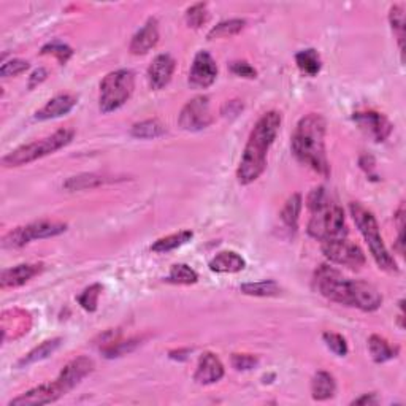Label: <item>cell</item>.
Returning <instances> with one entry per match:
<instances>
[{"label": "cell", "instance_id": "34", "mask_svg": "<svg viewBox=\"0 0 406 406\" xmlns=\"http://www.w3.org/2000/svg\"><path fill=\"white\" fill-rule=\"evenodd\" d=\"M389 21L393 34L397 35V42L400 46V51H403V40H405V13L403 5H393L389 13Z\"/></svg>", "mask_w": 406, "mask_h": 406}, {"label": "cell", "instance_id": "24", "mask_svg": "<svg viewBox=\"0 0 406 406\" xmlns=\"http://www.w3.org/2000/svg\"><path fill=\"white\" fill-rule=\"evenodd\" d=\"M368 349H370L372 359L376 364H384L387 360L395 359L400 353L398 346H392L389 341L379 335H372L368 338Z\"/></svg>", "mask_w": 406, "mask_h": 406}, {"label": "cell", "instance_id": "18", "mask_svg": "<svg viewBox=\"0 0 406 406\" xmlns=\"http://www.w3.org/2000/svg\"><path fill=\"white\" fill-rule=\"evenodd\" d=\"M159 42V24L156 18H149V20L143 24V27L132 37L130 42V53L135 56H143L151 51V49L158 45Z\"/></svg>", "mask_w": 406, "mask_h": 406}, {"label": "cell", "instance_id": "40", "mask_svg": "<svg viewBox=\"0 0 406 406\" xmlns=\"http://www.w3.org/2000/svg\"><path fill=\"white\" fill-rule=\"evenodd\" d=\"M232 367L235 370L248 372L259 364V359L251 354H232Z\"/></svg>", "mask_w": 406, "mask_h": 406}, {"label": "cell", "instance_id": "30", "mask_svg": "<svg viewBox=\"0 0 406 406\" xmlns=\"http://www.w3.org/2000/svg\"><path fill=\"white\" fill-rule=\"evenodd\" d=\"M167 283L170 284H183V286H191L196 284L198 281L197 272L186 264H177L170 268V273L165 278Z\"/></svg>", "mask_w": 406, "mask_h": 406}, {"label": "cell", "instance_id": "45", "mask_svg": "<svg viewBox=\"0 0 406 406\" xmlns=\"http://www.w3.org/2000/svg\"><path fill=\"white\" fill-rule=\"evenodd\" d=\"M378 403V397L374 393H365L359 398H355L351 405H376Z\"/></svg>", "mask_w": 406, "mask_h": 406}, {"label": "cell", "instance_id": "15", "mask_svg": "<svg viewBox=\"0 0 406 406\" xmlns=\"http://www.w3.org/2000/svg\"><path fill=\"white\" fill-rule=\"evenodd\" d=\"M32 326V317L27 311L13 308L2 313V340H16L26 335Z\"/></svg>", "mask_w": 406, "mask_h": 406}, {"label": "cell", "instance_id": "37", "mask_svg": "<svg viewBox=\"0 0 406 406\" xmlns=\"http://www.w3.org/2000/svg\"><path fill=\"white\" fill-rule=\"evenodd\" d=\"M40 54H53L56 59L59 61V64H67L68 59L72 58L73 56V49L65 45V43H61V42H53V43H48V45H45L42 48V51Z\"/></svg>", "mask_w": 406, "mask_h": 406}, {"label": "cell", "instance_id": "43", "mask_svg": "<svg viewBox=\"0 0 406 406\" xmlns=\"http://www.w3.org/2000/svg\"><path fill=\"white\" fill-rule=\"evenodd\" d=\"M329 202V197H327V194L326 191H324V187H315L313 191L310 192V196H308V208L310 211H315L317 210L319 207H322L324 203H327Z\"/></svg>", "mask_w": 406, "mask_h": 406}, {"label": "cell", "instance_id": "42", "mask_svg": "<svg viewBox=\"0 0 406 406\" xmlns=\"http://www.w3.org/2000/svg\"><path fill=\"white\" fill-rule=\"evenodd\" d=\"M230 72L236 77H241V78H248V80H254L258 77V70L253 65H249L248 62L245 61H235L230 64Z\"/></svg>", "mask_w": 406, "mask_h": 406}, {"label": "cell", "instance_id": "11", "mask_svg": "<svg viewBox=\"0 0 406 406\" xmlns=\"http://www.w3.org/2000/svg\"><path fill=\"white\" fill-rule=\"evenodd\" d=\"M92 372H94V360L81 355V357L70 360L64 368H62L61 374L58 376V379H56V384H58L62 395H67L68 392L73 391L75 387H77L81 381Z\"/></svg>", "mask_w": 406, "mask_h": 406}, {"label": "cell", "instance_id": "22", "mask_svg": "<svg viewBox=\"0 0 406 406\" xmlns=\"http://www.w3.org/2000/svg\"><path fill=\"white\" fill-rule=\"evenodd\" d=\"M245 267L246 260L235 251H222L210 262V270L215 273H239Z\"/></svg>", "mask_w": 406, "mask_h": 406}, {"label": "cell", "instance_id": "28", "mask_svg": "<svg viewBox=\"0 0 406 406\" xmlns=\"http://www.w3.org/2000/svg\"><path fill=\"white\" fill-rule=\"evenodd\" d=\"M165 132H167L165 126L158 120H148V121L137 122L135 126L130 129V135L140 140L158 139V137L165 135Z\"/></svg>", "mask_w": 406, "mask_h": 406}, {"label": "cell", "instance_id": "9", "mask_svg": "<svg viewBox=\"0 0 406 406\" xmlns=\"http://www.w3.org/2000/svg\"><path fill=\"white\" fill-rule=\"evenodd\" d=\"M321 243L322 254L330 262H334V264L354 268V270H359L360 267L365 265L364 251H362L359 245L349 241L348 239H335Z\"/></svg>", "mask_w": 406, "mask_h": 406}, {"label": "cell", "instance_id": "12", "mask_svg": "<svg viewBox=\"0 0 406 406\" xmlns=\"http://www.w3.org/2000/svg\"><path fill=\"white\" fill-rule=\"evenodd\" d=\"M353 120L360 127L362 132H365L378 143L387 140L392 134V122L378 111H357V113H354Z\"/></svg>", "mask_w": 406, "mask_h": 406}, {"label": "cell", "instance_id": "39", "mask_svg": "<svg viewBox=\"0 0 406 406\" xmlns=\"http://www.w3.org/2000/svg\"><path fill=\"white\" fill-rule=\"evenodd\" d=\"M30 64L27 61L24 59H11L8 62H4L2 67H0V75L4 78H10V77H18V75L24 73L29 70Z\"/></svg>", "mask_w": 406, "mask_h": 406}, {"label": "cell", "instance_id": "23", "mask_svg": "<svg viewBox=\"0 0 406 406\" xmlns=\"http://www.w3.org/2000/svg\"><path fill=\"white\" fill-rule=\"evenodd\" d=\"M336 392V383L332 374L327 372H317L311 381V395L317 402L330 400Z\"/></svg>", "mask_w": 406, "mask_h": 406}, {"label": "cell", "instance_id": "25", "mask_svg": "<svg viewBox=\"0 0 406 406\" xmlns=\"http://www.w3.org/2000/svg\"><path fill=\"white\" fill-rule=\"evenodd\" d=\"M296 62H297V67L300 68V72H302L303 75H307V77H316V75L321 72V67H322L321 56L313 48L303 49V51L297 53Z\"/></svg>", "mask_w": 406, "mask_h": 406}, {"label": "cell", "instance_id": "21", "mask_svg": "<svg viewBox=\"0 0 406 406\" xmlns=\"http://www.w3.org/2000/svg\"><path fill=\"white\" fill-rule=\"evenodd\" d=\"M116 181L115 177H108V175H99V173H83L78 177L68 178L64 183V189L68 192L75 191H87V189H96L99 186L108 184Z\"/></svg>", "mask_w": 406, "mask_h": 406}, {"label": "cell", "instance_id": "32", "mask_svg": "<svg viewBox=\"0 0 406 406\" xmlns=\"http://www.w3.org/2000/svg\"><path fill=\"white\" fill-rule=\"evenodd\" d=\"M240 289L243 293L253 297H274L281 292L278 283H274L272 279L260 281V283H246L243 284Z\"/></svg>", "mask_w": 406, "mask_h": 406}, {"label": "cell", "instance_id": "27", "mask_svg": "<svg viewBox=\"0 0 406 406\" xmlns=\"http://www.w3.org/2000/svg\"><path fill=\"white\" fill-rule=\"evenodd\" d=\"M61 341H62L61 338H53V340L43 341L40 346L34 348L32 351L24 355V357L18 362V367H27V365L37 364V362H40V360H45L46 357H49V355L56 351V349L61 346Z\"/></svg>", "mask_w": 406, "mask_h": 406}, {"label": "cell", "instance_id": "13", "mask_svg": "<svg viewBox=\"0 0 406 406\" xmlns=\"http://www.w3.org/2000/svg\"><path fill=\"white\" fill-rule=\"evenodd\" d=\"M217 78V65L213 56L207 51H198L194 58L191 72H189V84L196 89H205L215 83Z\"/></svg>", "mask_w": 406, "mask_h": 406}, {"label": "cell", "instance_id": "16", "mask_svg": "<svg viewBox=\"0 0 406 406\" xmlns=\"http://www.w3.org/2000/svg\"><path fill=\"white\" fill-rule=\"evenodd\" d=\"M175 67H177V62H175L170 54L156 56L151 65L148 68L149 86H151L154 91L164 89V87L172 81Z\"/></svg>", "mask_w": 406, "mask_h": 406}, {"label": "cell", "instance_id": "17", "mask_svg": "<svg viewBox=\"0 0 406 406\" xmlns=\"http://www.w3.org/2000/svg\"><path fill=\"white\" fill-rule=\"evenodd\" d=\"M224 376V365L221 359L217 357L213 353H203L198 359V365L194 379L198 384H215L217 381H221Z\"/></svg>", "mask_w": 406, "mask_h": 406}, {"label": "cell", "instance_id": "5", "mask_svg": "<svg viewBox=\"0 0 406 406\" xmlns=\"http://www.w3.org/2000/svg\"><path fill=\"white\" fill-rule=\"evenodd\" d=\"M313 287L330 302L354 307L355 279H348L345 274L330 265L317 267L313 277Z\"/></svg>", "mask_w": 406, "mask_h": 406}, {"label": "cell", "instance_id": "1", "mask_svg": "<svg viewBox=\"0 0 406 406\" xmlns=\"http://www.w3.org/2000/svg\"><path fill=\"white\" fill-rule=\"evenodd\" d=\"M279 127L281 115L278 111H268L255 122L236 170V178L241 184L254 183L265 172L267 154L277 140Z\"/></svg>", "mask_w": 406, "mask_h": 406}, {"label": "cell", "instance_id": "41", "mask_svg": "<svg viewBox=\"0 0 406 406\" xmlns=\"http://www.w3.org/2000/svg\"><path fill=\"white\" fill-rule=\"evenodd\" d=\"M395 224L398 229V239H397V245L395 249L398 251L400 255H403L405 253V203H402L397 210L395 213Z\"/></svg>", "mask_w": 406, "mask_h": 406}, {"label": "cell", "instance_id": "36", "mask_svg": "<svg viewBox=\"0 0 406 406\" xmlns=\"http://www.w3.org/2000/svg\"><path fill=\"white\" fill-rule=\"evenodd\" d=\"M103 287L100 284H91L89 287L81 292V296L78 297V303L81 305V308L89 311V313H94L97 310V303H99V297L102 293Z\"/></svg>", "mask_w": 406, "mask_h": 406}, {"label": "cell", "instance_id": "46", "mask_svg": "<svg viewBox=\"0 0 406 406\" xmlns=\"http://www.w3.org/2000/svg\"><path fill=\"white\" fill-rule=\"evenodd\" d=\"M360 167L364 168V170H365L368 175H370L372 170L374 168V159L372 158V156H368V154L362 156V158H360Z\"/></svg>", "mask_w": 406, "mask_h": 406}, {"label": "cell", "instance_id": "33", "mask_svg": "<svg viewBox=\"0 0 406 406\" xmlns=\"http://www.w3.org/2000/svg\"><path fill=\"white\" fill-rule=\"evenodd\" d=\"M140 341H141L140 338H129V340L118 338L116 341L111 343V345L100 349V351H102V354H103L107 359L121 357V355H124V354L132 353L134 349L140 345Z\"/></svg>", "mask_w": 406, "mask_h": 406}, {"label": "cell", "instance_id": "20", "mask_svg": "<svg viewBox=\"0 0 406 406\" xmlns=\"http://www.w3.org/2000/svg\"><path fill=\"white\" fill-rule=\"evenodd\" d=\"M78 99L75 96H70V94H61V96H56L54 99L49 100V102L39 110L35 113V120L37 121H48V120H54V118H61L77 107Z\"/></svg>", "mask_w": 406, "mask_h": 406}, {"label": "cell", "instance_id": "19", "mask_svg": "<svg viewBox=\"0 0 406 406\" xmlns=\"http://www.w3.org/2000/svg\"><path fill=\"white\" fill-rule=\"evenodd\" d=\"M43 267H45L43 264H21L13 268H7L0 274V287L2 289H15V287L26 284L27 281L43 272Z\"/></svg>", "mask_w": 406, "mask_h": 406}, {"label": "cell", "instance_id": "26", "mask_svg": "<svg viewBox=\"0 0 406 406\" xmlns=\"http://www.w3.org/2000/svg\"><path fill=\"white\" fill-rule=\"evenodd\" d=\"M302 196L300 194H292V196L287 198V202L284 203L283 210H281V221L284 222V226L287 229H291L296 232L298 227V217L300 211H302Z\"/></svg>", "mask_w": 406, "mask_h": 406}, {"label": "cell", "instance_id": "38", "mask_svg": "<svg viewBox=\"0 0 406 406\" xmlns=\"http://www.w3.org/2000/svg\"><path fill=\"white\" fill-rule=\"evenodd\" d=\"M322 340H324V343H326V346L334 354L340 355V357H345V355L348 354V343L340 334L326 332L322 335Z\"/></svg>", "mask_w": 406, "mask_h": 406}, {"label": "cell", "instance_id": "10", "mask_svg": "<svg viewBox=\"0 0 406 406\" xmlns=\"http://www.w3.org/2000/svg\"><path fill=\"white\" fill-rule=\"evenodd\" d=\"M179 126L184 130L197 132L207 129L213 122V116L210 111V97L198 96L187 102L179 113Z\"/></svg>", "mask_w": 406, "mask_h": 406}, {"label": "cell", "instance_id": "14", "mask_svg": "<svg viewBox=\"0 0 406 406\" xmlns=\"http://www.w3.org/2000/svg\"><path fill=\"white\" fill-rule=\"evenodd\" d=\"M62 395V392L59 391L58 384L54 383H46V384H40L30 389L27 392L21 393L20 397H16L11 400L8 406H37V405H48V403H54Z\"/></svg>", "mask_w": 406, "mask_h": 406}, {"label": "cell", "instance_id": "2", "mask_svg": "<svg viewBox=\"0 0 406 406\" xmlns=\"http://www.w3.org/2000/svg\"><path fill=\"white\" fill-rule=\"evenodd\" d=\"M291 140L292 153L300 164L327 177L330 167L326 154V120L317 113L303 116Z\"/></svg>", "mask_w": 406, "mask_h": 406}, {"label": "cell", "instance_id": "7", "mask_svg": "<svg viewBox=\"0 0 406 406\" xmlns=\"http://www.w3.org/2000/svg\"><path fill=\"white\" fill-rule=\"evenodd\" d=\"M308 222V235L319 241L346 239L348 227L345 220V211L340 205L332 203L329 200L315 211Z\"/></svg>", "mask_w": 406, "mask_h": 406}, {"label": "cell", "instance_id": "44", "mask_svg": "<svg viewBox=\"0 0 406 406\" xmlns=\"http://www.w3.org/2000/svg\"><path fill=\"white\" fill-rule=\"evenodd\" d=\"M46 78H48V72L45 70V68H37V70L30 75V78H29V89H34L37 84L43 83Z\"/></svg>", "mask_w": 406, "mask_h": 406}, {"label": "cell", "instance_id": "3", "mask_svg": "<svg viewBox=\"0 0 406 406\" xmlns=\"http://www.w3.org/2000/svg\"><path fill=\"white\" fill-rule=\"evenodd\" d=\"M349 210H351V216L357 226L359 232L364 236L368 249L373 255L374 262H376L379 268L383 270L389 272V273H397L398 267L395 259L392 258L389 249L386 248L383 236H381L379 232V226L376 217L373 216L370 210H367L364 205H360L359 202H353L349 205Z\"/></svg>", "mask_w": 406, "mask_h": 406}, {"label": "cell", "instance_id": "31", "mask_svg": "<svg viewBox=\"0 0 406 406\" xmlns=\"http://www.w3.org/2000/svg\"><path fill=\"white\" fill-rule=\"evenodd\" d=\"M245 20H227L222 21L215 26L213 29L208 32V40H215V39H227V37H234L239 35L243 29H245Z\"/></svg>", "mask_w": 406, "mask_h": 406}, {"label": "cell", "instance_id": "4", "mask_svg": "<svg viewBox=\"0 0 406 406\" xmlns=\"http://www.w3.org/2000/svg\"><path fill=\"white\" fill-rule=\"evenodd\" d=\"M73 137H75V132L72 129H61L53 135L46 137V139H43L40 141L27 143V145H23L20 148H16L15 151L4 156L2 165L7 168L27 165L30 164V162L45 158V156L53 154L64 146L70 145Z\"/></svg>", "mask_w": 406, "mask_h": 406}, {"label": "cell", "instance_id": "35", "mask_svg": "<svg viewBox=\"0 0 406 406\" xmlns=\"http://www.w3.org/2000/svg\"><path fill=\"white\" fill-rule=\"evenodd\" d=\"M186 24L192 29H200L205 23L208 21V5L207 4H196L186 11Z\"/></svg>", "mask_w": 406, "mask_h": 406}, {"label": "cell", "instance_id": "6", "mask_svg": "<svg viewBox=\"0 0 406 406\" xmlns=\"http://www.w3.org/2000/svg\"><path fill=\"white\" fill-rule=\"evenodd\" d=\"M135 87L134 73L127 68L110 72L100 83L99 108L102 113L120 110L132 96Z\"/></svg>", "mask_w": 406, "mask_h": 406}, {"label": "cell", "instance_id": "8", "mask_svg": "<svg viewBox=\"0 0 406 406\" xmlns=\"http://www.w3.org/2000/svg\"><path fill=\"white\" fill-rule=\"evenodd\" d=\"M67 230V224L58 221H37L26 224V226H20L4 236L2 246L5 249H20L23 246L29 245L34 240L43 239H53L64 234Z\"/></svg>", "mask_w": 406, "mask_h": 406}, {"label": "cell", "instance_id": "29", "mask_svg": "<svg viewBox=\"0 0 406 406\" xmlns=\"http://www.w3.org/2000/svg\"><path fill=\"white\" fill-rule=\"evenodd\" d=\"M192 236H194V234L191 232V230H181V232H178V234H173V235L164 236V239H159L151 246V251H154V253L173 251V249H178L183 245H186L187 241H191Z\"/></svg>", "mask_w": 406, "mask_h": 406}]
</instances>
